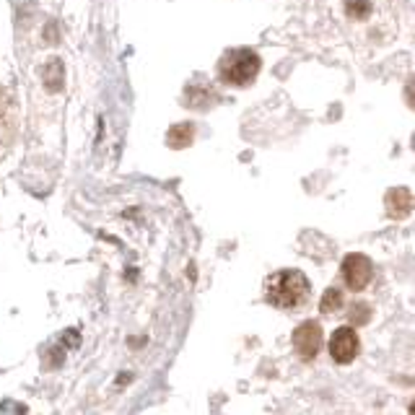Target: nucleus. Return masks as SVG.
Segmentation results:
<instances>
[{"instance_id": "obj_2", "label": "nucleus", "mask_w": 415, "mask_h": 415, "mask_svg": "<svg viewBox=\"0 0 415 415\" xmlns=\"http://www.w3.org/2000/svg\"><path fill=\"white\" fill-rule=\"evenodd\" d=\"M260 55L252 52V49H229L221 63H218V71H221V78L231 86H247L257 78L260 73Z\"/></svg>"}, {"instance_id": "obj_1", "label": "nucleus", "mask_w": 415, "mask_h": 415, "mask_svg": "<svg viewBox=\"0 0 415 415\" xmlns=\"http://www.w3.org/2000/svg\"><path fill=\"white\" fill-rule=\"evenodd\" d=\"M309 280L301 270H278L275 275L267 278L265 283V294L267 301L278 309H294L301 306L309 299Z\"/></svg>"}, {"instance_id": "obj_3", "label": "nucleus", "mask_w": 415, "mask_h": 415, "mask_svg": "<svg viewBox=\"0 0 415 415\" xmlns=\"http://www.w3.org/2000/svg\"><path fill=\"white\" fill-rule=\"evenodd\" d=\"M340 275H343L345 286L351 291H363L371 283L374 275V265L366 255H348L340 265Z\"/></svg>"}, {"instance_id": "obj_7", "label": "nucleus", "mask_w": 415, "mask_h": 415, "mask_svg": "<svg viewBox=\"0 0 415 415\" xmlns=\"http://www.w3.org/2000/svg\"><path fill=\"white\" fill-rule=\"evenodd\" d=\"M192 138H195V125L179 122V125H174V128L169 130L167 143L172 145V148H187V145L192 143Z\"/></svg>"}, {"instance_id": "obj_10", "label": "nucleus", "mask_w": 415, "mask_h": 415, "mask_svg": "<svg viewBox=\"0 0 415 415\" xmlns=\"http://www.w3.org/2000/svg\"><path fill=\"white\" fill-rule=\"evenodd\" d=\"M368 13H371L368 0H348V16L351 18H366Z\"/></svg>"}, {"instance_id": "obj_6", "label": "nucleus", "mask_w": 415, "mask_h": 415, "mask_svg": "<svg viewBox=\"0 0 415 415\" xmlns=\"http://www.w3.org/2000/svg\"><path fill=\"white\" fill-rule=\"evenodd\" d=\"M387 210H390L392 218H407L410 210H413V195L407 187H397V190L387 192Z\"/></svg>"}, {"instance_id": "obj_9", "label": "nucleus", "mask_w": 415, "mask_h": 415, "mask_svg": "<svg viewBox=\"0 0 415 415\" xmlns=\"http://www.w3.org/2000/svg\"><path fill=\"white\" fill-rule=\"evenodd\" d=\"M348 320H351V325H366L368 320H371V306L368 303H363V301H359V303H353L351 306V314H348Z\"/></svg>"}, {"instance_id": "obj_5", "label": "nucleus", "mask_w": 415, "mask_h": 415, "mask_svg": "<svg viewBox=\"0 0 415 415\" xmlns=\"http://www.w3.org/2000/svg\"><path fill=\"white\" fill-rule=\"evenodd\" d=\"M294 348L303 361L314 359L322 348V327L317 322H303L294 332Z\"/></svg>"}, {"instance_id": "obj_8", "label": "nucleus", "mask_w": 415, "mask_h": 415, "mask_svg": "<svg viewBox=\"0 0 415 415\" xmlns=\"http://www.w3.org/2000/svg\"><path fill=\"white\" fill-rule=\"evenodd\" d=\"M340 306H343V294H340L337 288H327L325 296H322V301H320L322 314H335Z\"/></svg>"}, {"instance_id": "obj_4", "label": "nucleus", "mask_w": 415, "mask_h": 415, "mask_svg": "<svg viewBox=\"0 0 415 415\" xmlns=\"http://www.w3.org/2000/svg\"><path fill=\"white\" fill-rule=\"evenodd\" d=\"M330 356L337 363H351L359 356V335L353 327H340L330 337Z\"/></svg>"}]
</instances>
